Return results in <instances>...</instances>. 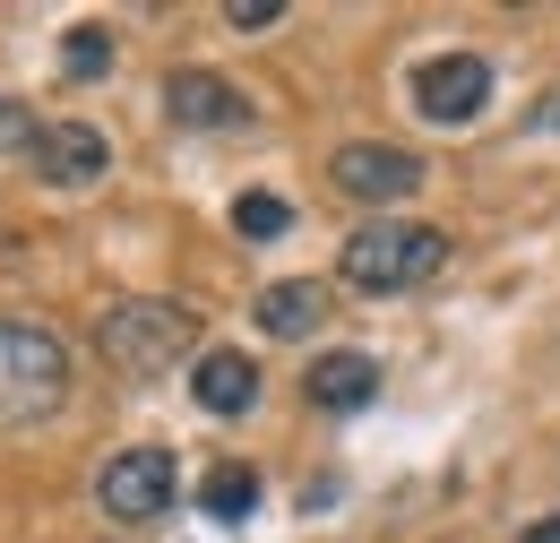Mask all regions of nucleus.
Here are the masks:
<instances>
[{"instance_id":"6","label":"nucleus","mask_w":560,"mask_h":543,"mask_svg":"<svg viewBox=\"0 0 560 543\" xmlns=\"http://www.w3.org/2000/svg\"><path fill=\"white\" fill-rule=\"evenodd\" d=\"M491 95V69L475 61V53H448V61H422L415 78V113L431 122V130H457V122H475Z\"/></svg>"},{"instance_id":"13","label":"nucleus","mask_w":560,"mask_h":543,"mask_svg":"<svg viewBox=\"0 0 560 543\" xmlns=\"http://www.w3.org/2000/svg\"><path fill=\"white\" fill-rule=\"evenodd\" d=\"M284 224H293V207H284L277 190H242V199H233V233H242V242H277Z\"/></svg>"},{"instance_id":"15","label":"nucleus","mask_w":560,"mask_h":543,"mask_svg":"<svg viewBox=\"0 0 560 543\" xmlns=\"http://www.w3.org/2000/svg\"><path fill=\"white\" fill-rule=\"evenodd\" d=\"M35 138H44V122L26 104H0V155H35Z\"/></svg>"},{"instance_id":"10","label":"nucleus","mask_w":560,"mask_h":543,"mask_svg":"<svg viewBox=\"0 0 560 543\" xmlns=\"http://www.w3.org/2000/svg\"><path fill=\"white\" fill-rule=\"evenodd\" d=\"M319 320H328V285L319 276H284V285L259 293V328L268 337H311Z\"/></svg>"},{"instance_id":"14","label":"nucleus","mask_w":560,"mask_h":543,"mask_svg":"<svg viewBox=\"0 0 560 543\" xmlns=\"http://www.w3.org/2000/svg\"><path fill=\"white\" fill-rule=\"evenodd\" d=\"M61 61H70V78H104V69H113V35H104V26H70Z\"/></svg>"},{"instance_id":"9","label":"nucleus","mask_w":560,"mask_h":543,"mask_svg":"<svg viewBox=\"0 0 560 543\" xmlns=\"http://www.w3.org/2000/svg\"><path fill=\"white\" fill-rule=\"evenodd\" d=\"M302 389H311V406L353 414V406H371V397H380V362H371V354H353V345H337V354H319V362L302 371Z\"/></svg>"},{"instance_id":"3","label":"nucleus","mask_w":560,"mask_h":543,"mask_svg":"<svg viewBox=\"0 0 560 543\" xmlns=\"http://www.w3.org/2000/svg\"><path fill=\"white\" fill-rule=\"evenodd\" d=\"M104 362H121V371H173L190 345H199V311L190 302H164V293H139V302H113L104 311Z\"/></svg>"},{"instance_id":"17","label":"nucleus","mask_w":560,"mask_h":543,"mask_svg":"<svg viewBox=\"0 0 560 543\" xmlns=\"http://www.w3.org/2000/svg\"><path fill=\"white\" fill-rule=\"evenodd\" d=\"M517 543H560V518H535V527H526Z\"/></svg>"},{"instance_id":"16","label":"nucleus","mask_w":560,"mask_h":543,"mask_svg":"<svg viewBox=\"0 0 560 543\" xmlns=\"http://www.w3.org/2000/svg\"><path fill=\"white\" fill-rule=\"evenodd\" d=\"M277 18H284V0H224V26H242V35H259Z\"/></svg>"},{"instance_id":"8","label":"nucleus","mask_w":560,"mask_h":543,"mask_svg":"<svg viewBox=\"0 0 560 543\" xmlns=\"http://www.w3.org/2000/svg\"><path fill=\"white\" fill-rule=\"evenodd\" d=\"M164 113H173L182 130H233L250 104H242L215 69H173V78H164Z\"/></svg>"},{"instance_id":"11","label":"nucleus","mask_w":560,"mask_h":543,"mask_svg":"<svg viewBox=\"0 0 560 543\" xmlns=\"http://www.w3.org/2000/svg\"><path fill=\"white\" fill-rule=\"evenodd\" d=\"M190 389H199L208 414H250L259 406V362H250V354H208V362L190 371Z\"/></svg>"},{"instance_id":"12","label":"nucleus","mask_w":560,"mask_h":543,"mask_svg":"<svg viewBox=\"0 0 560 543\" xmlns=\"http://www.w3.org/2000/svg\"><path fill=\"white\" fill-rule=\"evenodd\" d=\"M199 509L224 518V527H242V518L259 509V475H250V466H215V475L199 483Z\"/></svg>"},{"instance_id":"4","label":"nucleus","mask_w":560,"mask_h":543,"mask_svg":"<svg viewBox=\"0 0 560 543\" xmlns=\"http://www.w3.org/2000/svg\"><path fill=\"white\" fill-rule=\"evenodd\" d=\"M95 500L113 509V518H164L173 509V449H121V458H104V475H95Z\"/></svg>"},{"instance_id":"2","label":"nucleus","mask_w":560,"mask_h":543,"mask_svg":"<svg viewBox=\"0 0 560 543\" xmlns=\"http://www.w3.org/2000/svg\"><path fill=\"white\" fill-rule=\"evenodd\" d=\"M346 285L362 293H415L431 276L448 268V233H431V224H406V216H371L362 233H346Z\"/></svg>"},{"instance_id":"5","label":"nucleus","mask_w":560,"mask_h":543,"mask_svg":"<svg viewBox=\"0 0 560 543\" xmlns=\"http://www.w3.org/2000/svg\"><path fill=\"white\" fill-rule=\"evenodd\" d=\"M337 190L362 207H397V199H415L422 190V164L406 155V147H371V138H353V147H337Z\"/></svg>"},{"instance_id":"1","label":"nucleus","mask_w":560,"mask_h":543,"mask_svg":"<svg viewBox=\"0 0 560 543\" xmlns=\"http://www.w3.org/2000/svg\"><path fill=\"white\" fill-rule=\"evenodd\" d=\"M70 397V345L35 320H0V431H26Z\"/></svg>"},{"instance_id":"7","label":"nucleus","mask_w":560,"mask_h":543,"mask_svg":"<svg viewBox=\"0 0 560 543\" xmlns=\"http://www.w3.org/2000/svg\"><path fill=\"white\" fill-rule=\"evenodd\" d=\"M52 190H86V182H104V164H113V147L95 122H52V130L35 138V155H26Z\"/></svg>"}]
</instances>
